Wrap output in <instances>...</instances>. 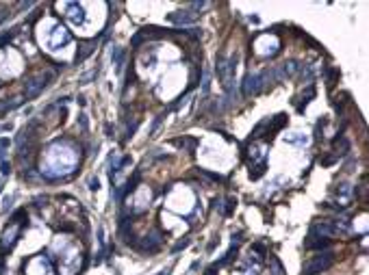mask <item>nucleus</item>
Wrapping results in <instances>:
<instances>
[{"mask_svg":"<svg viewBox=\"0 0 369 275\" xmlns=\"http://www.w3.org/2000/svg\"><path fill=\"white\" fill-rule=\"evenodd\" d=\"M20 230H22V221H20V219H15L13 223H9L7 228H4L2 238H0V247H2V252H7V249H11V247H13V245L17 243Z\"/></svg>","mask_w":369,"mask_h":275,"instance_id":"nucleus-9","label":"nucleus"},{"mask_svg":"<svg viewBox=\"0 0 369 275\" xmlns=\"http://www.w3.org/2000/svg\"><path fill=\"white\" fill-rule=\"evenodd\" d=\"M79 165V152L65 141H55L46 147L39 163V171L50 180L70 176Z\"/></svg>","mask_w":369,"mask_h":275,"instance_id":"nucleus-1","label":"nucleus"},{"mask_svg":"<svg viewBox=\"0 0 369 275\" xmlns=\"http://www.w3.org/2000/svg\"><path fill=\"white\" fill-rule=\"evenodd\" d=\"M278 50H280V39H278V35L263 33L254 39V52H257L259 57H263V59L274 57V55H278Z\"/></svg>","mask_w":369,"mask_h":275,"instance_id":"nucleus-6","label":"nucleus"},{"mask_svg":"<svg viewBox=\"0 0 369 275\" xmlns=\"http://www.w3.org/2000/svg\"><path fill=\"white\" fill-rule=\"evenodd\" d=\"M330 245V238H321V236H317V234H308V238L304 241V247L306 249H324V247H328Z\"/></svg>","mask_w":369,"mask_h":275,"instance_id":"nucleus-14","label":"nucleus"},{"mask_svg":"<svg viewBox=\"0 0 369 275\" xmlns=\"http://www.w3.org/2000/svg\"><path fill=\"white\" fill-rule=\"evenodd\" d=\"M89 184H92V187H89V189H92V191H96V189H98V180H92V182H89Z\"/></svg>","mask_w":369,"mask_h":275,"instance_id":"nucleus-24","label":"nucleus"},{"mask_svg":"<svg viewBox=\"0 0 369 275\" xmlns=\"http://www.w3.org/2000/svg\"><path fill=\"white\" fill-rule=\"evenodd\" d=\"M297 69V63H284L280 69H278V78H284V76H293Z\"/></svg>","mask_w":369,"mask_h":275,"instance_id":"nucleus-18","label":"nucleus"},{"mask_svg":"<svg viewBox=\"0 0 369 275\" xmlns=\"http://www.w3.org/2000/svg\"><path fill=\"white\" fill-rule=\"evenodd\" d=\"M261 89H263V82H261V76L259 74H248L246 76V82H243V95H257Z\"/></svg>","mask_w":369,"mask_h":275,"instance_id":"nucleus-13","label":"nucleus"},{"mask_svg":"<svg viewBox=\"0 0 369 275\" xmlns=\"http://www.w3.org/2000/svg\"><path fill=\"white\" fill-rule=\"evenodd\" d=\"M92 50H93V46L92 44H85V46H83V50H81V55L76 57V61H83L87 55H92Z\"/></svg>","mask_w":369,"mask_h":275,"instance_id":"nucleus-21","label":"nucleus"},{"mask_svg":"<svg viewBox=\"0 0 369 275\" xmlns=\"http://www.w3.org/2000/svg\"><path fill=\"white\" fill-rule=\"evenodd\" d=\"M284 141H287V143H295V145H306V143H308V137L302 135V133H293V135L284 137Z\"/></svg>","mask_w":369,"mask_h":275,"instance_id":"nucleus-17","label":"nucleus"},{"mask_svg":"<svg viewBox=\"0 0 369 275\" xmlns=\"http://www.w3.org/2000/svg\"><path fill=\"white\" fill-rule=\"evenodd\" d=\"M248 165H250V176H252L254 180L263 176V171L267 167V147L261 145V143H254V145L248 149Z\"/></svg>","mask_w":369,"mask_h":275,"instance_id":"nucleus-5","label":"nucleus"},{"mask_svg":"<svg viewBox=\"0 0 369 275\" xmlns=\"http://www.w3.org/2000/svg\"><path fill=\"white\" fill-rule=\"evenodd\" d=\"M168 273H170V271H161V273H159V275H168Z\"/></svg>","mask_w":369,"mask_h":275,"instance_id":"nucleus-25","label":"nucleus"},{"mask_svg":"<svg viewBox=\"0 0 369 275\" xmlns=\"http://www.w3.org/2000/svg\"><path fill=\"white\" fill-rule=\"evenodd\" d=\"M174 145H178V147H187V149H193V147H195V139H187V137H184V139H176V141H174Z\"/></svg>","mask_w":369,"mask_h":275,"instance_id":"nucleus-19","label":"nucleus"},{"mask_svg":"<svg viewBox=\"0 0 369 275\" xmlns=\"http://www.w3.org/2000/svg\"><path fill=\"white\" fill-rule=\"evenodd\" d=\"M150 197H152L150 189L141 187V189L135 191L133 197H128V204H130V208H133L135 212H144L146 208H148V204H150Z\"/></svg>","mask_w":369,"mask_h":275,"instance_id":"nucleus-10","label":"nucleus"},{"mask_svg":"<svg viewBox=\"0 0 369 275\" xmlns=\"http://www.w3.org/2000/svg\"><path fill=\"white\" fill-rule=\"evenodd\" d=\"M24 275H52V262L48 256H33L24 265Z\"/></svg>","mask_w":369,"mask_h":275,"instance_id":"nucleus-8","label":"nucleus"},{"mask_svg":"<svg viewBox=\"0 0 369 275\" xmlns=\"http://www.w3.org/2000/svg\"><path fill=\"white\" fill-rule=\"evenodd\" d=\"M37 41L44 50L48 52H55L59 50L61 46H68L70 44V33L68 28L61 26L57 20L52 17H44L37 26Z\"/></svg>","mask_w":369,"mask_h":275,"instance_id":"nucleus-2","label":"nucleus"},{"mask_svg":"<svg viewBox=\"0 0 369 275\" xmlns=\"http://www.w3.org/2000/svg\"><path fill=\"white\" fill-rule=\"evenodd\" d=\"M81 265H83V256L79 252V247L72 243L68 249H63L61 256H59V271L63 275H74L81 271Z\"/></svg>","mask_w":369,"mask_h":275,"instance_id":"nucleus-4","label":"nucleus"},{"mask_svg":"<svg viewBox=\"0 0 369 275\" xmlns=\"http://www.w3.org/2000/svg\"><path fill=\"white\" fill-rule=\"evenodd\" d=\"M237 275H257V271H254V269H248V271H241V273H237Z\"/></svg>","mask_w":369,"mask_h":275,"instance_id":"nucleus-23","label":"nucleus"},{"mask_svg":"<svg viewBox=\"0 0 369 275\" xmlns=\"http://www.w3.org/2000/svg\"><path fill=\"white\" fill-rule=\"evenodd\" d=\"M170 20L176 22V24H189V22H193L195 17L189 15V11H178V13H172L170 15Z\"/></svg>","mask_w":369,"mask_h":275,"instance_id":"nucleus-16","label":"nucleus"},{"mask_svg":"<svg viewBox=\"0 0 369 275\" xmlns=\"http://www.w3.org/2000/svg\"><path fill=\"white\" fill-rule=\"evenodd\" d=\"M332 262H335V254H319V256H313L311 260L304 262L302 267V275H317L321 271H326Z\"/></svg>","mask_w":369,"mask_h":275,"instance_id":"nucleus-7","label":"nucleus"},{"mask_svg":"<svg viewBox=\"0 0 369 275\" xmlns=\"http://www.w3.org/2000/svg\"><path fill=\"white\" fill-rule=\"evenodd\" d=\"M122 59H124V50H122V48H113V63H115L117 68L122 65Z\"/></svg>","mask_w":369,"mask_h":275,"instance_id":"nucleus-20","label":"nucleus"},{"mask_svg":"<svg viewBox=\"0 0 369 275\" xmlns=\"http://www.w3.org/2000/svg\"><path fill=\"white\" fill-rule=\"evenodd\" d=\"M337 200L341 202V206H348L350 200H352V187L350 184H337Z\"/></svg>","mask_w":369,"mask_h":275,"instance_id":"nucleus-15","label":"nucleus"},{"mask_svg":"<svg viewBox=\"0 0 369 275\" xmlns=\"http://www.w3.org/2000/svg\"><path fill=\"white\" fill-rule=\"evenodd\" d=\"M24 71V57L15 48H0V82L11 80Z\"/></svg>","mask_w":369,"mask_h":275,"instance_id":"nucleus-3","label":"nucleus"},{"mask_svg":"<svg viewBox=\"0 0 369 275\" xmlns=\"http://www.w3.org/2000/svg\"><path fill=\"white\" fill-rule=\"evenodd\" d=\"M235 204H237V202L233 200V197H230V200H228V206H226V214H233V208H235Z\"/></svg>","mask_w":369,"mask_h":275,"instance_id":"nucleus-22","label":"nucleus"},{"mask_svg":"<svg viewBox=\"0 0 369 275\" xmlns=\"http://www.w3.org/2000/svg\"><path fill=\"white\" fill-rule=\"evenodd\" d=\"M46 85H48V82H46V74H44V71H39V74L31 76V78L24 82V95L31 100V98H35V95H39V91Z\"/></svg>","mask_w":369,"mask_h":275,"instance_id":"nucleus-11","label":"nucleus"},{"mask_svg":"<svg viewBox=\"0 0 369 275\" xmlns=\"http://www.w3.org/2000/svg\"><path fill=\"white\" fill-rule=\"evenodd\" d=\"M217 74L222 78L224 87H230L235 80V61L233 59H219L217 61Z\"/></svg>","mask_w":369,"mask_h":275,"instance_id":"nucleus-12","label":"nucleus"}]
</instances>
